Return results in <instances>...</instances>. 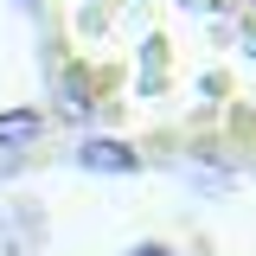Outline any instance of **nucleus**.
I'll list each match as a JSON object with an SVG mask.
<instances>
[{
    "label": "nucleus",
    "mask_w": 256,
    "mask_h": 256,
    "mask_svg": "<svg viewBox=\"0 0 256 256\" xmlns=\"http://www.w3.org/2000/svg\"><path fill=\"white\" fill-rule=\"evenodd\" d=\"M77 166H84V173H134V166H141V154H134L128 141H109V134H90V141L77 148Z\"/></svg>",
    "instance_id": "nucleus-1"
},
{
    "label": "nucleus",
    "mask_w": 256,
    "mask_h": 256,
    "mask_svg": "<svg viewBox=\"0 0 256 256\" xmlns=\"http://www.w3.org/2000/svg\"><path fill=\"white\" fill-rule=\"evenodd\" d=\"M26 141H38V116H32V109L0 116V148H20V154H26Z\"/></svg>",
    "instance_id": "nucleus-2"
},
{
    "label": "nucleus",
    "mask_w": 256,
    "mask_h": 256,
    "mask_svg": "<svg viewBox=\"0 0 256 256\" xmlns=\"http://www.w3.org/2000/svg\"><path fill=\"white\" fill-rule=\"evenodd\" d=\"M128 256H180V250H173V244H134Z\"/></svg>",
    "instance_id": "nucleus-3"
}]
</instances>
